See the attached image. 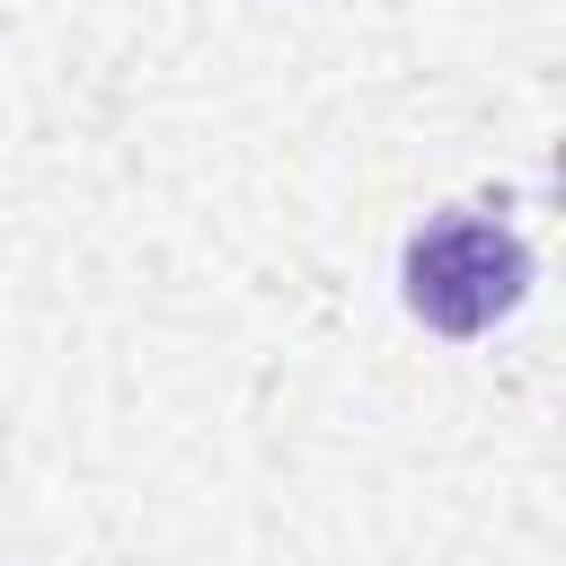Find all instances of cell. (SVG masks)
I'll use <instances>...</instances> for the list:
<instances>
[{"label":"cell","mask_w":566,"mask_h":566,"mask_svg":"<svg viewBox=\"0 0 566 566\" xmlns=\"http://www.w3.org/2000/svg\"><path fill=\"white\" fill-rule=\"evenodd\" d=\"M531 292V248L486 212H442L407 239V310L433 336H486Z\"/></svg>","instance_id":"1"}]
</instances>
